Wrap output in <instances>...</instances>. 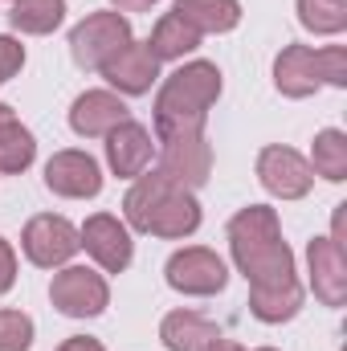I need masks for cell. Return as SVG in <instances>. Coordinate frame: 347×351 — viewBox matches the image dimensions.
<instances>
[{
    "mask_svg": "<svg viewBox=\"0 0 347 351\" xmlns=\"http://www.w3.org/2000/svg\"><path fill=\"white\" fill-rule=\"evenodd\" d=\"M233 262L250 278V286H278L294 278V254L282 241L278 213L265 204H250L229 221Z\"/></svg>",
    "mask_w": 347,
    "mask_h": 351,
    "instance_id": "obj_1",
    "label": "cell"
},
{
    "mask_svg": "<svg viewBox=\"0 0 347 351\" xmlns=\"http://www.w3.org/2000/svg\"><path fill=\"white\" fill-rule=\"evenodd\" d=\"M123 208H127V221L139 233H156V237H168V241L192 237L200 229V204H196V196L160 172L139 176L131 184Z\"/></svg>",
    "mask_w": 347,
    "mask_h": 351,
    "instance_id": "obj_2",
    "label": "cell"
},
{
    "mask_svg": "<svg viewBox=\"0 0 347 351\" xmlns=\"http://www.w3.org/2000/svg\"><path fill=\"white\" fill-rule=\"evenodd\" d=\"M221 98V70L213 62H188L164 82L156 98V135H204L208 106Z\"/></svg>",
    "mask_w": 347,
    "mask_h": 351,
    "instance_id": "obj_3",
    "label": "cell"
},
{
    "mask_svg": "<svg viewBox=\"0 0 347 351\" xmlns=\"http://www.w3.org/2000/svg\"><path fill=\"white\" fill-rule=\"evenodd\" d=\"M347 86V49L344 45H327V49H311V45H286L274 62V86L286 98H307L323 86Z\"/></svg>",
    "mask_w": 347,
    "mask_h": 351,
    "instance_id": "obj_4",
    "label": "cell"
},
{
    "mask_svg": "<svg viewBox=\"0 0 347 351\" xmlns=\"http://www.w3.org/2000/svg\"><path fill=\"white\" fill-rule=\"evenodd\" d=\"M123 45H131V25L123 12H90L70 33V53L82 70H102Z\"/></svg>",
    "mask_w": 347,
    "mask_h": 351,
    "instance_id": "obj_5",
    "label": "cell"
},
{
    "mask_svg": "<svg viewBox=\"0 0 347 351\" xmlns=\"http://www.w3.org/2000/svg\"><path fill=\"white\" fill-rule=\"evenodd\" d=\"M21 245H25V258L33 265H41V269L66 265L78 250H82L78 229H74L66 217H53V213L33 217V221L25 225V233H21Z\"/></svg>",
    "mask_w": 347,
    "mask_h": 351,
    "instance_id": "obj_6",
    "label": "cell"
},
{
    "mask_svg": "<svg viewBox=\"0 0 347 351\" xmlns=\"http://www.w3.org/2000/svg\"><path fill=\"white\" fill-rule=\"evenodd\" d=\"M49 298L62 315L70 319H94L106 311L110 302V290L102 282V274H94L86 265H66L62 274H53V286H49Z\"/></svg>",
    "mask_w": 347,
    "mask_h": 351,
    "instance_id": "obj_7",
    "label": "cell"
},
{
    "mask_svg": "<svg viewBox=\"0 0 347 351\" xmlns=\"http://www.w3.org/2000/svg\"><path fill=\"white\" fill-rule=\"evenodd\" d=\"M164 274H168V286H172V290L192 294V298L221 294V290H225V282H229L225 262H221L213 250H204V245H188V250L172 254V262H168Z\"/></svg>",
    "mask_w": 347,
    "mask_h": 351,
    "instance_id": "obj_8",
    "label": "cell"
},
{
    "mask_svg": "<svg viewBox=\"0 0 347 351\" xmlns=\"http://www.w3.org/2000/svg\"><path fill=\"white\" fill-rule=\"evenodd\" d=\"M258 180L261 188L270 192V196H282V200H298V196H307L311 192V184H315V172H311V164L298 156V152H290V147H265L258 156Z\"/></svg>",
    "mask_w": 347,
    "mask_h": 351,
    "instance_id": "obj_9",
    "label": "cell"
},
{
    "mask_svg": "<svg viewBox=\"0 0 347 351\" xmlns=\"http://www.w3.org/2000/svg\"><path fill=\"white\" fill-rule=\"evenodd\" d=\"M164 156H160V176H168L180 188H200L208 172H213V147L204 143V135H176V139H160Z\"/></svg>",
    "mask_w": 347,
    "mask_h": 351,
    "instance_id": "obj_10",
    "label": "cell"
},
{
    "mask_svg": "<svg viewBox=\"0 0 347 351\" xmlns=\"http://www.w3.org/2000/svg\"><path fill=\"white\" fill-rule=\"evenodd\" d=\"M78 241L86 245L90 258L102 265V269H110V274H123V269L131 265V254H135L127 225H123L119 217H106V213L90 217L86 225L78 229Z\"/></svg>",
    "mask_w": 347,
    "mask_h": 351,
    "instance_id": "obj_11",
    "label": "cell"
},
{
    "mask_svg": "<svg viewBox=\"0 0 347 351\" xmlns=\"http://www.w3.org/2000/svg\"><path fill=\"white\" fill-rule=\"evenodd\" d=\"M45 184L58 196L86 200V196H98L102 192V172H98V160L86 156V152H58L45 164Z\"/></svg>",
    "mask_w": 347,
    "mask_h": 351,
    "instance_id": "obj_12",
    "label": "cell"
},
{
    "mask_svg": "<svg viewBox=\"0 0 347 351\" xmlns=\"http://www.w3.org/2000/svg\"><path fill=\"white\" fill-rule=\"evenodd\" d=\"M307 262H311V286H315L319 302L344 306L347 302V258H344V250H339L331 237H315L311 250H307Z\"/></svg>",
    "mask_w": 347,
    "mask_h": 351,
    "instance_id": "obj_13",
    "label": "cell"
},
{
    "mask_svg": "<svg viewBox=\"0 0 347 351\" xmlns=\"http://www.w3.org/2000/svg\"><path fill=\"white\" fill-rule=\"evenodd\" d=\"M127 119H131V114H127L123 98L110 94V90H86V94H78L74 106H70V127H74L78 135H86V139L110 135V131H115L119 123H127Z\"/></svg>",
    "mask_w": 347,
    "mask_h": 351,
    "instance_id": "obj_14",
    "label": "cell"
},
{
    "mask_svg": "<svg viewBox=\"0 0 347 351\" xmlns=\"http://www.w3.org/2000/svg\"><path fill=\"white\" fill-rule=\"evenodd\" d=\"M102 78L110 82V86L119 90V94H147L152 82L160 78V62H156V53L147 49V45H123L106 66H102Z\"/></svg>",
    "mask_w": 347,
    "mask_h": 351,
    "instance_id": "obj_15",
    "label": "cell"
},
{
    "mask_svg": "<svg viewBox=\"0 0 347 351\" xmlns=\"http://www.w3.org/2000/svg\"><path fill=\"white\" fill-rule=\"evenodd\" d=\"M152 152H156V143H152V135H147V127H139V123H119L110 135H106V164H110V172L115 176H143V168L152 164Z\"/></svg>",
    "mask_w": 347,
    "mask_h": 351,
    "instance_id": "obj_16",
    "label": "cell"
},
{
    "mask_svg": "<svg viewBox=\"0 0 347 351\" xmlns=\"http://www.w3.org/2000/svg\"><path fill=\"white\" fill-rule=\"evenodd\" d=\"M221 331L217 323H208L204 315L196 311H172L164 323H160V339L168 351H200L204 343H213Z\"/></svg>",
    "mask_w": 347,
    "mask_h": 351,
    "instance_id": "obj_17",
    "label": "cell"
},
{
    "mask_svg": "<svg viewBox=\"0 0 347 351\" xmlns=\"http://www.w3.org/2000/svg\"><path fill=\"white\" fill-rule=\"evenodd\" d=\"M172 12L180 21H188L196 33H229L241 21L237 0H176Z\"/></svg>",
    "mask_w": 347,
    "mask_h": 351,
    "instance_id": "obj_18",
    "label": "cell"
},
{
    "mask_svg": "<svg viewBox=\"0 0 347 351\" xmlns=\"http://www.w3.org/2000/svg\"><path fill=\"white\" fill-rule=\"evenodd\" d=\"M298 306H302L298 278L278 282V286H250V311H254V319H261V323H286V319L298 315Z\"/></svg>",
    "mask_w": 347,
    "mask_h": 351,
    "instance_id": "obj_19",
    "label": "cell"
},
{
    "mask_svg": "<svg viewBox=\"0 0 347 351\" xmlns=\"http://www.w3.org/2000/svg\"><path fill=\"white\" fill-rule=\"evenodd\" d=\"M196 45H200V33H196V29H192L188 21H180L176 12L160 16L156 33H152V41H147V49L156 53V62H176V58L192 53Z\"/></svg>",
    "mask_w": 347,
    "mask_h": 351,
    "instance_id": "obj_20",
    "label": "cell"
},
{
    "mask_svg": "<svg viewBox=\"0 0 347 351\" xmlns=\"http://www.w3.org/2000/svg\"><path fill=\"white\" fill-rule=\"evenodd\" d=\"M311 172H319L323 180L339 184L347 180V135L327 127L315 135V147H311Z\"/></svg>",
    "mask_w": 347,
    "mask_h": 351,
    "instance_id": "obj_21",
    "label": "cell"
},
{
    "mask_svg": "<svg viewBox=\"0 0 347 351\" xmlns=\"http://www.w3.org/2000/svg\"><path fill=\"white\" fill-rule=\"evenodd\" d=\"M62 16H66V0H12V12H8V21L21 33H37V37L53 33Z\"/></svg>",
    "mask_w": 347,
    "mask_h": 351,
    "instance_id": "obj_22",
    "label": "cell"
},
{
    "mask_svg": "<svg viewBox=\"0 0 347 351\" xmlns=\"http://www.w3.org/2000/svg\"><path fill=\"white\" fill-rule=\"evenodd\" d=\"M298 21L311 33H344L347 0H298Z\"/></svg>",
    "mask_w": 347,
    "mask_h": 351,
    "instance_id": "obj_23",
    "label": "cell"
},
{
    "mask_svg": "<svg viewBox=\"0 0 347 351\" xmlns=\"http://www.w3.org/2000/svg\"><path fill=\"white\" fill-rule=\"evenodd\" d=\"M33 156H37V139H33V131L29 127H12L4 139H0V172H25L29 164H33Z\"/></svg>",
    "mask_w": 347,
    "mask_h": 351,
    "instance_id": "obj_24",
    "label": "cell"
},
{
    "mask_svg": "<svg viewBox=\"0 0 347 351\" xmlns=\"http://www.w3.org/2000/svg\"><path fill=\"white\" fill-rule=\"evenodd\" d=\"M33 348V319L21 311H0V351Z\"/></svg>",
    "mask_w": 347,
    "mask_h": 351,
    "instance_id": "obj_25",
    "label": "cell"
},
{
    "mask_svg": "<svg viewBox=\"0 0 347 351\" xmlns=\"http://www.w3.org/2000/svg\"><path fill=\"white\" fill-rule=\"evenodd\" d=\"M21 66H25V45L12 41V37H0V86H4Z\"/></svg>",
    "mask_w": 347,
    "mask_h": 351,
    "instance_id": "obj_26",
    "label": "cell"
},
{
    "mask_svg": "<svg viewBox=\"0 0 347 351\" xmlns=\"http://www.w3.org/2000/svg\"><path fill=\"white\" fill-rule=\"evenodd\" d=\"M12 282H16V254H12V245L0 237V294H8Z\"/></svg>",
    "mask_w": 347,
    "mask_h": 351,
    "instance_id": "obj_27",
    "label": "cell"
},
{
    "mask_svg": "<svg viewBox=\"0 0 347 351\" xmlns=\"http://www.w3.org/2000/svg\"><path fill=\"white\" fill-rule=\"evenodd\" d=\"M58 351H106V348H102L98 339H86V335H74V339H66V343H62Z\"/></svg>",
    "mask_w": 347,
    "mask_h": 351,
    "instance_id": "obj_28",
    "label": "cell"
},
{
    "mask_svg": "<svg viewBox=\"0 0 347 351\" xmlns=\"http://www.w3.org/2000/svg\"><path fill=\"white\" fill-rule=\"evenodd\" d=\"M115 4V12H147L156 0H110Z\"/></svg>",
    "mask_w": 347,
    "mask_h": 351,
    "instance_id": "obj_29",
    "label": "cell"
},
{
    "mask_svg": "<svg viewBox=\"0 0 347 351\" xmlns=\"http://www.w3.org/2000/svg\"><path fill=\"white\" fill-rule=\"evenodd\" d=\"M12 127H16V114H12V106H4V102H0V139H4Z\"/></svg>",
    "mask_w": 347,
    "mask_h": 351,
    "instance_id": "obj_30",
    "label": "cell"
},
{
    "mask_svg": "<svg viewBox=\"0 0 347 351\" xmlns=\"http://www.w3.org/2000/svg\"><path fill=\"white\" fill-rule=\"evenodd\" d=\"M200 351H246V348H241V343H233V339H221V335H217L213 343H204Z\"/></svg>",
    "mask_w": 347,
    "mask_h": 351,
    "instance_id": "obj_31",
    "label": "cell"
},
{
    "mask_svg": "<svg viewBox=\"0 0 347 351\" xmlns=\"http://www.w3.org/2000/svg\"><path fill=\"white\" fill-rule=\"evenodd\" d=\"M258 351H274V348H258Z\"/></svg>",
    "mask_w": 347,
    "mask_h": 351,
    "instance_id": "obj_32",
    "label": "cell"
}]
</instances>
